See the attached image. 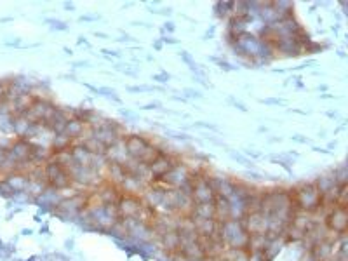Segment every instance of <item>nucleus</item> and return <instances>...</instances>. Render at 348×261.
<instances>
[{"instance_id":"f257e3e1","label":"nucleus","mask_w":348,"mask_h":261,"mask_svg":"<svg viewBox=\"0 0 348 261\" xmlns=\"http://www.w3.org/2000/svg\"><path fill=\"white\" fill-rule=\"evenodd\" d=\"M296 205H300L303 211H308V213H313L317 209L322 207V202H324V197L322 193L319 192V188L315 185H306V186L300 188L296 192Z\"/></svg>"},{"instance_id":"f03ea898","label":"nucleus","mask_w":348,"mask_h":261,"mask_svg":"<svg viewBox=\"0 0 348 261\" xmlns=\"http://www.w3.org/2000/svg\"><path fill=\"white\" fill-rule=\"evenodd\" d=\"M327 226H329L331 232L345 233V230H346V211H345V205L334 207V211L327 216Z\"/></svg>"},{"instance_id":"7ed1b4c3","label":"nucleus","mask_w":348,"mask_h":261,"mask_svg":"<svg viewBox=\"0 0 348 261\" xmlns=\"http://www.w3.org/2000/svg\"><path fill=\"white\" fill-rule=\"evenodd\" d=\"M174 160L171 159V157H167V155H164V153H160L159 157H157L153 162H151L148 167H150V172H151V176H155V178H164L169 172V171L174 167Z\"/></svg>"},{"instance_id":"20e7f679","label":"nucleus","mask_w":348,"mask_h":261,"mask_svg":"<svg viewBox=\"0 0 348 261\" xmlns=\"http://www.w3.org/2000/svg\"><path fill=\"white\" fill-rule=\"evenodd\" d=\"M84 127H86V124L80 122V120H77V118H73V120H68V122H66V125H64V132L68 134L70 138H77V136H80L82 134Z\"/></svg>"},{"instance_id":"39448f33","label":"nucleus","mask_w":348,"mask_h":261,"mask_svg":"<svg viewBox=\"0 0 348 261\" xmlns=\"http://www.w3.org/2000/svg\"><path fill=\"white\" fill-rule=\"evenodd\" d=\"M96 92L98 94H103V96H106V98H110V99H115L117 103H120V98L117 96V92L113 91V89H110V87H99Z\"/></svg>"},{"instance_id":"423d86ee","label":"nucleus","mask_w":348,"mask_h":261,"mask_svg":"<svg viewBox=\"0 0 348 261\" xmlns=\"http://www.w3.org/2000/svg\"><path fill=\"white\" fill-rule=\"evenodd\" d=\"M127 91H131V92H150V91H155V87H151V85H131V87H127Z\"/></svg>"},{"instance_id":"0eeeda50","label":"nucleus","mask_w":348,"mask_h":261,"mask_svg":"<svg viewBox=\"0 0 348 261\" xmlns=\"http://www.w3.org/2000/svg\"><path fill=\"white\" fill-rule=\"evenodd\" d=\"M169 79H171V75L166 73V71H160V73L153 75V80H159V82H167Z\"/></svg>"},{"instance_id":"6e6552de","label":"nucleus","mask_w":348,"mask_h":261,"mask_svg":"<svg viewBox=\"0 0 348 261\" xmlns=\"http://www.w3.org/2000/svg\"><path fill=\"white\" fill-rule=\"evenodd\" d=\"M218 63H220V68H221V70H225V71H233V70H237L235 66H231V64H230V63H226V61H221V59H220Z\"/></svg>"},{"instance_id":"1a4fd4ad","label":"nucleus","mask_w":348,"mask_h":261,"mask_svg":"<svg viewBox=\"0 0 348 261\" xmlns=\"http://www.w3.org/2000/svg\"><path fill=\"white\" fill-rule=\"evenodd\" d=\"M228 101H230V103H231V105H233V106H235V108H239V110H242V112H247V108H246V105H244V103H240V101H235L233 98H230Z\"/></svg>"},{"instance_id":"9d476101","label":"nucleus","mask_w":348,"mask_h":261,"mask_svg":"<svg viewBox=\"0 0 348 261\" xmlns=\"http://www.w3.org/2000/svg\"><path fill=\"white\" fill-rule=\"evenodd\" d=\"M263 105H284V101L282 99H273V98H270V99H261Z\"/></svg>"},{"instance_id":"9b49d317","label":"nucleus","mask_w":348,"mask_h":261,"mask_svg":"<svg viewBox=\"0 0 348 261\" xmlns=\"http://www.w3.org/2000/svg\"><path fill=\"white\" fill-rule=\"evenodd\" d=\"M185 92H186L188 98H202V94L198 91H195V89H185Z\"/></svg>"},{"instance_id":"f8f14e48","label":"nucleus","mask_w":348,"mask_h":261,"mask_svg":"<svg viewBox=\"0 0 348 261\" xmlns=\"http://www.w3.org/2000/svg\"><path fill=\"white\" fill-rule=\"evenodd\" d=\"M160 106H162L160 103L155 101V103H148V105H145L143 108H145V110H157V108H160Z\"/></svg>"},{"instance_id":"ddd939ff","label":"nucleus","mask_w":348,"mask_h":261,"mask_svg":"<svg viewBox=\"0 0 348 261\" xmlns=\"http://www.w3.org/2000/svg\"><path fill=\"white\" fill-rule=\"evenodd\" d=\"M195 125H198V127H205V129H212V131H218V127L216 125H212V124H204V122H197Z\"/></svg>"},{"instance_id":"4468645a","label":"nucleus","mask_w":348,"mask_h":261,"mask_svg":"<svg viewBox=\"0 0 348 261\" xmlns=\"http://www.w3.org/2000/svg\"><path fill=\"white\" fill-rule=\"evenodd\" d=\"M101 52L105 54V56H115V58H118V56H120V54H118L117 51H110V49H103Z\"/></svg>"},{"instance_id":"2eb2a0df","label":"nucleus","mask_w":348,"mask_h":261,"mask_svg":"<svg viewBox=\"0 0 348 261\" xmlns=\"http://www.w3.org/2000/svg\"><path fill=\"white\" fill-rule=\"evenodd\" d=\"M164 30H167V32H169V33H172V32H174V23H171V21H169V23H166V26H164Z\"/></svg>"},{"instance_id":"dca6fc26","label":"nucleus","mask_w":348,"mask_h":261,"mask_svg":"<svg viewBox=\"0 0 348 261\" xmlns=\"http://www.w3.org/2000/svg\"><path fill=\"white\" fill-rule=\"evenodd\" d=\"M162 40H164L166 44H178V40L176 38H172V37H164Z\"/></svg>"},{"instance_id":"f3484780","label":"nucleus","mask_w":348,"mask_h":261,"mask_svg":"<svg viewBox=\"0 0 348 261\" xmlns=\"http://www.w3.org/2000/svg\"><path fill=\"white\" fill-rule=\"evenodd\" d=\"M155 49H157V51H160V49H162V42H155Z\"/></svg>"},{"instance_id":"a211bd4d","label":"nucleus","mask_w":348,"mask_h":261,"mask_svg":"<svg viewBox=\"0 0 348 261\" xmlns=\"http://www.w3.org/2000/svg\"><path fill=\"white\" fill-rule=\"evenodd\" d=\"M78 44H87V40L84 37H80V38H78Z\"/></svg>"},{"instance_id":"6ab92c4d","label":"nucleus","mask_w":348,"mask_h":261,"mask_svg":"<svg viewBox=\"0 0 348 261\" xmlns=\"http://www.w3.org/2000/svg\"><path fill=\"white\" fill-rule=\"evenodd\" d=\"M96 37H103V38H106L108 35H105V33H98V32H96Z\"/></svg>"}]
</instances>
